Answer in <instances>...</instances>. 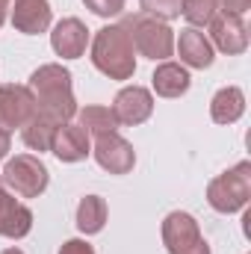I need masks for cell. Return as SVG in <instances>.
<instances>
[{"instance_id":"13","label":"cell","mask_w":251,"mask_h":254,"mask_svg":"<svg viewBox=\"0 0 251 254\" xmlns=\"http://www.w3.org/2000/svg\"><path fill=\"white\" fill-rule=\"evenodd\" d=\"M51 151H54L57 160H63V163H80V160H86V157L92 154L89 133L80 125H60Z\"/></svg>"},{"instance_id":"22","label":"cell","mask_w":251,"mask_h":254,"mask_svg":"<svg viewBox=\"0 0 251 254\" xmlns=\"http://www.w3.org/2000/svg\"><path fill=\"white\" fill-rule=\"evenodd\" d=\"M139 3H142V12L151 18H160V21L181 18V0H139Z\"/></svg>"},{"instance_id":"4","label":"cell","mask_w":251,"mask_h":254,"mask_svg":"<svg viewBox=\"0 0 251 254\" xmlns=\"http://www.w3.org/2000/svg\"><path fill=\"white\" fill-rule=\"evenodd\" d=\"M249 198H251V163H240V166L222 172L207 187V201L219 213H237L249 204Z\"/></svg>"},{"instance_id":"16","label":"cell","mask_w":251,"mask_h":254,"mask_svg":"<svg viewBox=\"0 0 251 254\" xmlns=\"http://www.w3.org/2000/svg\"><path fill=\"white\" fill-rule=\"evenodd\" d=\"M243 113H246V95L237 86L219 89L210 101V116H213L216 125H234V122L243 119Z\"/></svg>"},{"instance_id":"11","label":"cell","mask_w":251,"mask_h":254,"mask_svg":"<svg viewBox=\"0 0 251 254\" xmlns=\"http://www.w3.org/2000/svg\"><path fill=\"white\" fill-rule=\"evenodd\" d=\"M51 45H54L57 57L80 60L86 54V45H89V30L80 18H63L51 33Z\"/></svg>"},{"instance_id":"23","label":"cell","mask_w":251,"mask_h":254,"mask_svg":"<svg viewBox=\"0 0 251 254\" xmlns=\"http://www.w3.org/2000/svg\"><path fill=\"white\" fill-rule=\"evenodd\" d=\"M86 3V9H92L98 18H116V15H122V9H125L127 0H83Z\"/></svg>"},{"instance_id":"15","label":"cell","mask_w":251,"mask_h":254,"mask_svg":"<svg viewBox=\"0 0 251 254\" xmlns=\"http://www.w3.org/2000/svg\"><path fill=\"white\" fill-rule=\"evenodd\" d=\"M181 60L189 65V68H210L213 65V45L204 33H198L195 27H187L181 30V39L175 42Z\"/></svg>"},{"instance_id":"8","label":"cell","mask_w":251,"mask_h":254,"mask_svg":"<svg viewBox=\"0 0 251 254\" xmlns=\"http://www.w3.org/2000/svg\"><path fill=\"white\" fill-rule=\"evenodd\" d=\"M95 160L110 175H127L136 163V151L125 136L107 133V136H98V142H95Z\"/></svg>"},{"instance_id":"5","label":"cell","mask_w":251,"mask_h":254,"mask_svg":"<svg viewBox=\"0 0 251 254\" xmlns=\"http://www.w3.org/2000/svg\"><path fill=\"white\" fill-rule=\"evenodd\" d=\"M0 178H3V184L9 190L15 192V195H21V198H39L42 192L48 190V181H51L48 166L39 157H33V154L12 157L6 163V169H3Z\"/></svg>"},{"instance_id":"26","label":"cell","mask_w":251,"mask_h":254,"mask_svg":"<svg viewBox=\"0 0 251 254\" xmlns=\"http://www.w3.org/2000/svg\"><path fill=\"white\" fill-rule=\"evenodd\" d=\"M6 154H9V133L0 130V160H6Z\"/></svg>"},{"instance_id":"27","label":"cell","mask_w":251,"mask_h":254,"mask_svg":"<svg viewBox=\"0 0 251 254\" xmlns=\"http://www.w3.org/2000/svg\"><path fill=\"white\" fill-rule=\"evenodd\" d=\"M6 12H9V0H0V27L6 21Z\"/></svg>"},{"instance_id":"28","label":"cell","mask_w":251,"mask_h":254,"mask_svg":"<svg viewBox=\"0 0 251 254\" xmlns=\"http://www.w3.org/2000/svg\"><path fill=\"white\" fill-rule=\"evenodd\" d=\"M0 254H24L21 249H6V252H0Z\"/></svg>"},{"instance_id":"24","label":"cell","mask_w":251,"mask_h":254,"mask_svg":"<svg viewBox=\"0 0 251 254\" xmlns=\"http://www.w3.org/2000/svg\"><path fill=\"white\" fill-rule=\"evenodd\" d=\"M216 3H219L222 15H237V18H243L251 6V0H216Z\"/></svg>"},{"instance_id":"25","label":"cell","mask_w":251,"mask_h":254,"mask_svg":"<svg viewBox=\"0 0 251 254\" xmlns=\"http://www.w3.org/2000/svg\"><path fill=\"white\" fill-rule=\"evenodd\" d=\"M60 254H95V249L83 240H68V243H63Z\"/></svg>"},{"instance_id":"9","label":"cell","mask_w":251,"mask_h":254,"mask_svg":"<svg viewBox=\"0 0 251 254\" xmlns=\"http://www.w3.org/2000/svg\"><path fill=\"white\" fill-rule=\"evenodd\" d=\"M151 113H154V95L142 86H127L113 101V116H116L119 125L136 127L142 122H148Z\"/></svg>"},{"instance_id":"14","label":"cell","mask_w":251,"mask_h":254,"mask_svg":"<svg viewBox=\"0 0 251 254\" xmlns=\"http://www.w3.org/2000/svg\"><path fill=\"white\" fill-rule=\"evenodd\" d=\"M33 228V210L21 201H15L9 192L0 195V237L6 240H21Z\"/></svg>"},{"instance_id":"7","label":"cell","mask_w":251,"mask_h":254,"mask_svg":"<svg viewBox=\"0 0 251 254\" xmlns=\"http://www.w3.org/2000/svg\"><path fill=\"white\" fill-rule=\"evenodd\" d=\"M36 116V95L30 86H0V130L24 127Z\"/></svg>"},{"instance_id":"19","label":"cell","mask_w":251,"mask_h":254,"mask_svg":"<svg viewBox=\"0 0 251 254\" xmlns=\"http://www.w3.org/2000/svg\"><path fill=\"white\" fill-rule=\"evenodd\" d=\"M107 225V201L101 195H86L77 207V228L80 234H101Z\"/></svg>"},{"instance_id":"21","label":"cell","mask_w":251,"mask_h":254,"mask_svg":"<svg viewBox=\"0 0 251 254\" xmlns=\"http://www.w3.org/2000/svg\"><path fill=\"white\" fill-rule=\"evenodd\" d=\"M181 15L192 27H207L219 15V3L216 0H181Z\"/></svg>"},{"instance_id":"1","label":"cell","mask_w":251,"mask_h":254,"mask_svg":"<svg viewBox=\"0 0 251 254\" xmlns=\"http://www.w3.org/2000/svg\"><path fill=\"white\" fill-rule=\"evenodd\" d=\"M30 92L36 95V110L51 116L54 122L68 125L77 116V101L71 89V71L57 63L39 65L30 74Z\"/></svg>"},{"instance_id":"20","label":"cell","mask_w":251,"mask_h":254,"mask_svg":"<svg viewBox=\"0 0 251 254\" xmlns=\"http://www.w3.org/2000/svg\"><path fill=\"white\" fill-rule=\"evenodd\" d=\"M77 119H80V127L86 133H92L95 139L119 130V122L110 107H83V110H77Z\"/></svg>"},{"instance_id":"12","label":"cell","mask_w":251,"mask_h":254,"mask_svg":"<svg viewBox=\"0 0 251 254\" xmlns=\"http://www.w3.org/2000/svg\"><path fill=\"white\" fill-rule=\"evenodd\" d=\"M54 9L48 0H15L12 9V27L24 36H39L51 27Z\"/></svg>"},{"instance_id":"6","label":"cell","mask_w":251,"mask_h":254,"mask_svg":"<svg viewBox=\"0 0 251 254\" xmlns=\"http://www.w3.org/2000/svg\"><path fill=\"white\" fill-rule=\"evenodd\" d=\"M163 243L169 254H210L198 222L184 210H175L163 219Z\"/></svg>"},{"instance_id":"3","label":"cell","mask_w":251,"mask_h":254,"mask_svg":"<svg viewBox=\"0 0 251 254\" xmlns=\"http://www.w3.org/2000/svg\"><path fill=\"white\" fill-rule=\"evenodd\" d=\"M122 27L127 30L133 48L142 57H148V60L157 63V60H169L175 54V30L166 21L139 12V15H127L125 21H122Z\"/></svg>"},{"instance_id":"10","label":"cell","mask_w":251,"mask_h":254,"mask_svg":"<svg viewBox=\"0 0 251 254\" xmlns=\"http://www.w3.org/2000/svg\"><path fill=\"white\" fill-rule=\"evenodd\" d=\"M207 27H210V39H213L210 45H216L222 54L237 57V54H243L249 48V27H246L243 18H237V15H216Z\"/></svg>"},{"instance_id":"17","label":"cell","mask_w":251,"mask_h":254,"mask_svg":"<svg viewBox=\"0 0 251 254\" xmlns=\"http://www.w3.org/2000/svg\"><path fill=\"white\" fill-rule=\"evenodd\" d=\"M151 83H154V92L160 98H181L189 89V71L178 63H163L157 65Z\"/></svg>"},{"instance_id":"2","label":"cell","mask_w":251,"mask_h":254,"mask_svg":"<svg viewBox=\"0 0 251 254\" xmlns=\"http://www.w3.org/2000/svg\"><path fill=\"white\" fill-rule=\"evenodd\" d=\"M92 63L110 80H130L136 74V48L122 24H110L95 33Z\"/></svg>"},{"instance_id":"18","label":"cell","mask_w":251,"mask_h":254,"mask_svg":"<svg viewBox=\"0 0 251 254\" xmlns=\"http://www.w3.org/2000/svg\"><path fill=\"white\" fill-rule=\"evenodd\" d=\"M57 130H60V122H54L51 116H45V113L36 110V116L21 127V139H24L27 148H33V151L42 154V151H51Z\"/></svg>"}]
</instances>
